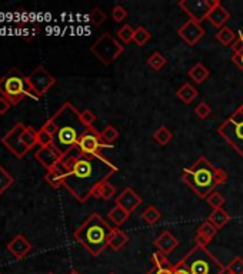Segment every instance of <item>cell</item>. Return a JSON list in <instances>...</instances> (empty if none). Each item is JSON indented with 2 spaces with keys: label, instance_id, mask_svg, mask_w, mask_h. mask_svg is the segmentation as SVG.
Wrapping results in <instances>:
<instances>
[{
  "label": "cell",
  "instance_id": "56",
  "mask_svg": "<svg viewBox=\"0 0 243 274\" xmlns=\"http://www.w3.org/2000/svg\"><path fill=\"white\" fill-rule=\"evenodd\" d=\"M0 274H1V273H0Z\"/></svg>",
  "mask_w": 243,
  "mask_h": 274
},
{
  "label": "cell",
  "instance_id": "8",
  "mask_svg": "<svg viewBox=\"0 0 243 274\" xmlns=\"http://www.w3.org/2000/svg\"><path fill=\"white\" fill-rule=\"evenodd\" d=\"M89 50L100 63H103L104 66H109L125 52V46L119 40H116L110 33H103L90 46Z\"/></svg>",
  "mask_w": 243,
  "mask_h": 274
},
{
  "label": "cell",
  "instance_id": "12",
  "mask_svg": "<svg viewBox=\"0 0 243 274\" xmlns=\"http://www.w3.org/2000/svg\"><path fill=\"white\" fill-rule=\"evenodd\" d=\"M216 0H180L179 7L190 17V20L202 23L208 19L210 9Z\"/></svg>",
  "mask_w": 243,
  "mask_h": 274
},
{
  "label": "cell",
  "instance_id": "21",
  "mask_svg": "<svg viewBox=\"0 0 243 274\" xmlns=\"http://www.w3.org/2000/svg\"><path fill=\"white\" fill-rule=\"evenodd\" d=\"M116 196V187L112 184V183L109 182V180H106V182L100 183L94 190H93L92 197L94 199H99V200H112L113 197Z\"/></svg>",
  "mask_w": 243,
  "mask_h": 274
},
{
  "label": "cell",
  "instance_id": "46",
  "mask_svg": "<svg viewBox=\"0 0 243 274\" xmlns=\"http://www.w3.org/2000/svg\"><path fill=\"white\" fill-rule=\"evenodd\" d=\"M42 129L43 130H46L49 135H52V136H55V133H56V125L53 123V120L52 119H47L46 122H45V125L42 126Z\"/></svg>",
  "mask_w": 243,
  "mask_h": 274
},
{
  "label": "cell",
  "instance_id": "27",
  "mask_svg": "<svg viewBox=\"0 0 243 274\" xmlns=\"http://www.w3.org/2000/svg\"><path fill=\"white\" fill-rule=\"evenodd\" d=\"M152 138H153L159 146H166V144H169V143L172 141V138H173V133H172L166 126H161L159 129H156V130H155V133H153Z\"/></svg>",
  "mask_w": 243,
  "mask_h": 274
},
{
  "label": "cell",
  "instance_id": "50",
  "mask_svg": "<svg viewBox=\"0 0 243 274\" xmlns=\"http://www.w3.org/2000/svg\"><path fill=\"white\" fill-rule=\"evenodd\" d=\"M173 274H192L185 266H182L180 263H176L173 266Z\"/></svg>",
  "mask_w": 243,
  "mask_h": 274
},
{
  "label": "cell",
  "instance_id": "32",
  "mask_svg": "<svg viewBox=\"0 0 243 274\" xmlns=\"http://www.w3.org/2000/svg\"><path fill=\"white\" fill-rule=\"evenodd\" d=\"M45 180L46 183L50 186V187H53V189H59V187H62L63 186V176L56 171L55 169H50V170H47V173L45 174Z\"/></svg>",
  "mask_w": 243,
  "mask_h": 274
},
{
  "label": "cell",
  "instance_id": "40",
  "mask_svg": "<svg viewBox=\"0 0 243 274\" xmlns=\"http://www.w3.org/2000/svg\"><path fill=\"white\" fill-rule=\"evenodd\" d=\"M195 114H196L199 119H202V120L208 119L209 116L212 114V107H210V104H209L208 102H200L196 107H195Z\"/></svg>",
  "mask_w": 243,
  "mask_h": 274
},
{
  "label": "cell",
  "instance_id": "9",
  "mask_svg": "<svg viewBox=\"0 0 243 274\" xmlns=\"http://www.w3.org/2000/svg\"><path fill=\"white\" fill-rule=\"evenodd\" d=\"M76 147L81 150V154H86V156H99L102 154L103 148H112L102 141L100 132H97L94 127L86 129V132L81 135V140L78 141Z\"/></svg>",
  "mask_w": 243,
  "mask_h": 274
},
{
  "label": "cell",
  "instance_id": "11",
  "mask_svg": "<svg viewBox=\"0 0 243 274\" xmlns=\"http://www.w3.org/2000/svg\"><path fill=\"white\" fill-rule=\"evenodd\" d=\"M24 129H26V126L23 123H17V125L13 126L4 136L1 137V144L19 159L24 157L26 153L29 151L23 144V140H22Z\"/></svg>",
  "mask_w": 243,
  "mask_h": 274
},
{
  "label": "cell",
  "instance_id": "36",
  "mask_svg": "<svg viewBox=\"0 0 243 274\" xmlns=\"http://www.w3.org/2000/svg\"><path fill=\"white\" fill-rule=\"evenodd\" d=\"M13 176L6 170L4 167L0 166V196L4 193L7 189H10L13 184Z\"/></svg>",
  "mask_w": 243,
  "mask_h": 274
},
{
  "label": "cell",
  "instance_id": "15",
  "mask_svg": "<svg viewBox=\"0 0 243 274\" xmlns=\"http://www.w3.org/2000/svg\"><path fill=\"white\" fill-rule=\"evenodd\" d=\"M35 157L43 167H46L47 170H50V169H53L59 161H60L62 154L59 153L58 148L52 144V146L37 148V151L35 153Z\"/></svg>",
  "mask_w": 243,
  "mask_h": 274
},
{
  "label": "cell",
  "instance_id": "35",
  "mask_svg": "<svg viewBox=\"0 0 243 274\" xmlns=\"http://www.w3.org/2000/svg\"><path fill=\"white\" fill-rule=\"evenodd\" d=\"M218 231H219V230L215 227L209 220H205V221L199 226V228H197V234L205 236V237L210 240V241H212V239L218 234Z\"/></svg>",
  "mask_w": 243,
  "mask_h": 274
},
{
  "label": "cell",
  "instance_id": "45",
  "mask_svg": "<svg viewBox=\"0 0 243 274\" xmlns=\"http://www.w3.org/2000/svg\"><path fill=\"white\" fill-rule=\"evenodd\" d=\"M146 274H173V266H170V267H153Z\"/></svg>",
  "mask_w": 243,
  "mask_h": 274
},
{
  "label": "cell",
  "instance_id": "39",
  "mask_svg": "<svg viewBox=\"0 0 243 274\" xmlns=\"http://www.w3.org/2000/svg\"><path fill=\"white\" fill-rule=\"evenodd\" d=\"M152 263H153V267H170L172 266L167 260L166 254H163L161 251H155L152 254Z\"/></svg>",
  "mask_w": 243,
  "mask_h": 274
},
{
  "label": "cell",
  "instance_id": "5",
  "mask_svg": "<svg viewBox=\"0 0 243 274\" xmlns=\"http://www.w3.org/2000/svg\"><path fill=\"white\" fill-rule=\"evenodd\" d=\"M0 94L1 97L7 99L12 103V106L19 104L24 97H30L35 100L39 99L33 89L30 87L27 76H24L16 68H12L3 77H0Z\"/></svg>",
  "mask_w": 243,
  "mask_h": 274
},
{
  "label": "cell",
  "instance_id": "1",
  "mask_svg": "<svg viewBox=\"0 0 243 274\" xmlns=\"http://www.w3.org/2000/svg\"><path fill=\"white\" fill-rule=\"evenodd\" d=\"M116 171L117 166L107 157H104L103 154L99 156L81 154L73 163L69 173L63 179V187L78 202L84 203L92 197L93 190L100 183L109 180Z\"/></svg>",
  "mask_w": 243,
  "mask_h": 274
},
{
  "label": "cell",
  "instance_id": "53",
  "mask_svg": "<svg viewBox=\"0 0 243 274\" xmlns=\"http://www.w3.org/2000/svg\"><path fill=\"white\" fill-rule=\"evenodd\" d=\"M225 274H231V273H228V272H226V273H225Z\"/></svg>",
  "mask_w": 243,
  "mask_h": 274
},
{
  "label": "cell",
  "instance_id": "6",
  "mask_svg": "<svg viewBox=\"0 0 243 274\" xmlns=\"http://www.w3.org/2000/svg\"><path fill=\"white\" fill-rule=\"evenodd\" d=\"M179 263L192 274L226 273V266H223L206 247L195 246Z\"/></svg>",
  "mask_w": 243,
  "mask_h": 274
},
{
  "label": "cell",
  "instance_id": "48",
  "mask_svg": "<svg viewBox=\"0 0 243 274\" xmlns=\"http://www.w3.org/2000/svg\"><path fill=\"white\" fill-rule=\"evenodd\" d=\"M195 243H196V246L199 247H208L209 243H210V240L206 239L205 236H202V234H197L195 236Z\"/></svg>",
  "mask_w": 243,
  "mask_h": 274
},
{
  "label": "cell",
  "instance_id": "49",
  "mask_svg": "<svg viewBox=\"0 0 243 274\" xmlns=\"http://www.w3.org/2000/svg\"><path fill=\"white\" fill-rule=\"evenodd\" d=\"M232 62L238 66V68L243 73V52L239 53V55H233L232 56Z\"/></svg>",
  "mask_w": 243,
  "mask_h": 274
},
{
  "label": "cell",
  "instance_id": "13",
  "mask_svg": "<svg viewBox=\"0 0 243 274\" xmlns=\"http://www.w3.org/2000/svg\"><path fill=\"white\" fill-rule=\"evenodd\" d=\"M177 34L187 46H196L205 36V29L200 23L189 19L177 29Z\"/></svg>",
  "mask_w": 243,
  "mask_h": 274
},
{
  "label": "cell",
  "instance_id": "18",
  "mask_svg": "<svg viewBox=\"0 0 243 274\" xmlns=\"http://www.w3.org/2000/svg\"><path fill=\"white\" fill-rule=\"evenodd\" d=\"M153 244H155V247L158 249V251H161V253L167 256V254H170V253L179 246V240L176 239L169 230H164V231H162V233L155 239Z\"/></svg>",
  "mask_w": 243,
  "mask_h": 274
},
{
  "label": "cell",
  "instance_id": "55",
  "mask_svg": "<svg viewBox=\"0 0 243 274\" xmlns=\"http://www.w3.org/2000/svg\"><path fill=\"white\" fill-rule=\"evenodd\" d=\"M47 274H53V273H47Z\"/></svg>",
  "mask_w": 243,
  "mask_h": 274
},
{
  "label": "cell",
  "instance_id": "25",
  "mask_svg": "<svg viewBox=\"0 0 243 274\" xmlns=\"http://www.w3.org/2000/svg\"><path fill=\"white\" fill-rule=\"evenodd\" d=\"M140 218H142L146 224L155 226V224H158L159 220L162 218V213L159 211V208H158L156 206H149L148 208L143 210V213L140 214Z\"/></svg>",
  "mask_w": 243,
  "mask_h": 274
},
{
  "label": "cell",
  "instance_id": "54",
  "mask_svg": "<svg viewBox=\"0 0 243 274\" xmlns=\"http://www.w3.org/2000/svg\"><path fill=\"white\" fill-rule=\"evenodd\" d=\"M109 274H115V273H109Z\"/></svg>",
  "mask_w": 243,
  "mask_h": 274
},
{
  "label": "cell",
  "instance_id": "28",
  "mask_svg": "<svg viewBox=\"0 0 243 274\" xmlns=\"http://www.w3.org/2000/svg\"><path fill=\"white\" fill-rule=\"evenodd\" d=\"M100 137H102V141H103L106 146L112 147V144L119 138V132H117V129H116L115 126L107 125L100 132Z\"/></svg>",
  "mask_w": 243,
  "mask_h": 274
},
{
  "label": "cell",
  "instance_id": "24",
  "mask_svg": "<svg viewBox=\"0 0 243 274\" xmlns=\"http://www.w3.org/2000/svg\"><path fill=\"white\" fill-rule=\"evenodd\" d=\"M130 217V213H128L126 210H123L120 206H115L109 213H107V218L109 221L115 226V227H120L126 220Z\"/></svg>",
  "mask_w": 243,
  "mask_h": 274
},
{
  "label": "cell",
  "instance_id": "10",
  "mask_svg": "<svg viewBox=\"0 0 243 274\" xmlns=\"http://www.w3.org/2000/svg\"><path fill=\"white\" fill-rule=\"evenodd\" d=\"M27 81H29L30 87L36 93V96L40 99L42 96H45L47 91L56 84V77L52 76L43 66H37L27 76Z\"/></svg>",
  "mask_w": 243,
  "mask_h": 274
},
{
  "label": "cell",
  "instance_id": "26",
  "mask_svg": "<svg viewBox=\"0 0 243 274\" xmlns=\"http://www.w3.org/2000/svg\"><path fill=\"white\" fill-rule=\"evenodd\" d=\"M236 36H238V34L235 33L231 27L225 26V27H222L220 30H218V33L215 34V39H216L222 46L228 47V46H232L233 43H235Z\"/></svg>",
  "mask_w": 243,
  "mask_h": 274
},
{
  "label": "cell",
  "instance_id": "22",
  "mask_svg": "<svg viewBox=\"0 0 243 274\" xmlns=\"http://www.w3.org/2000/svg\"><path fill=\"white\" fill-rule=\"evenodd\" d=\"M176 96H177L179 100H182L185 104H190L199 96V91L190 83H185V84L180 86L179 90L176 91Z\"/></svg>",
  "mask_w": 243,
  "mask_h": 274
},
{
  "label": "cell",
  "instance_id": "7",
  "mask_svg": "<svg viewBox=\"0 0 243 274\" xmlns=\"http://www.w3.org/2000/svg\"><path fill=\"white\" fill-rule=\"evenodd\" d=\"M219 135L238 154L243 157V116L236 110L218 127Z\"/></svg>",
  "mask_w": 243,
  "mask_h": 274
},
{
  "label": "cell",
  "instance_id": "37",
  "mask_svg": "<svg viewBox=\"0 0 243 274\" xmlns=\"http://www.w3.org/2000/svg\"><path fill=\"white\" fill-rule=\"evenodd\" d=\"M206 202H208V205L210 206L213 210H216V208H222V206L226 203V199H225L223 194H220L219 192H212V193L206 197Z\"/></svg>",
  "mask_w": 243,
  "mask_h": 274
},
{
  "label": "cell",
  "instance_id": "14",
  "mask_svg": "<svg viewBox=\"0 0 243 274\" xmlns=\"http://www.w3.org/2000/svg\"><path fill=\"white\" fill-rule=\"evenodd\" d=\"M143 203L142 197L136 193L132 187L123 189V192L116 197V206H120L123 210H126L128 213H133L140 205Z\"/></svg>",
  "mask_w": 243,
  "mask_h": 274
},
{
  "label": "cell",
  "instance_id": "17",
  "mask_svg": "<svg viewBox=\"0 0 243 274\" xmlns=\"http://www.w3.org/2000/svg\"><path fill=\"white\" fill-rule=\"evenodd\" d=\"M7 250L10 251L16 259H24L32 250V243L26 239L23 234H17L7 243Z\"/></svg>",
  "mask_w": 243,
  "mask_h": 274
},
{
  "label": "cell",
  "instance_id": "38",
  "mask_svg": "<svg viewBox=\"0 0 243 274\" xmlns=\"http://www.w3.org/2000/svg\"><path fill=\"white\" fill-rule=\"evenodd\" d=\"M226 272L231 274H243V259L236 256L235 259H232L231 263L226 266Z\"/></svg>",
  "mask_w": 243,
  "mask_h": 274
},
{
  "label": "cell",
  "instance_id": "20",
  "mask_svg": "<svg viewBox=\"0 0 243 274\" xmlns=\"http://www.w3.org/2000/svg\"><path fill=\"white\" fill-rule=\"evenodd\" d=\"M129 243V236L119 227H113V231L109 237V247L112 250L120 251Z\"/></svg>",
  "mask_w": 243,
  "mask_h": 274
},
{
  "label": "cell",
  "instance_id": "29",
  "mask_svg": "<svg viewBox=\"0 0 243 274\" xmlns=\"http://www.w3.org/2000/svg\"><path fill=\"white\" fill-rule=\"evenodd\" d=\"M22 140H23V144L27 150L33 148L37 144V130H35L33 127L26 126L23 135H22Z\"/></svg>",
  "mask_w": 243,
  "mask_h": 274
},
{
  "label": "cell",
  "instance_id": "42",
  "mask_svg": "<svg viewBox=\"0 0 243 274\" xmlns=\"http://www.w3.org/2000/svg\"><path fill=\"white\" fill-rule=\"evenodd\" d=\"M128 14L129 11L122 4H116V6H113V9H112V19L116 23L123 22L128 17Z\"/></svg>",
  "mask_w": 243,
  "mask_h": 274
},
{
  "label": "cell",
  "instance_id": "31",
  "mask_svg": "<svg viewBox=\"0 0 243 274\" xmlns=\"http://www.w3.org/2000/svg\"><path fill=\"white\" fill-rule=\"evenodd\" d=\"M152 39V34L151 32L146 29V27H143V26H139V27H136L135 29V36H133V42L136 43V45L142 47V46H145L149 40Z\"/></svg>",
  "mask_w": 243,
  "mask_h": 274
},
{
  "label": "cell",
  "instance_id": "44",
  "mask_svg": "<svg viewBox=\"0 0 243 274\" xmlns=\"http://www.w3.org/2000/svg\"><path fill=\"white\" fill-rule=\"evenodd\" d=\"M236 34H238V36H236V40H235V43L231 46L233 55H239V53H242L243 52V33L242 32H238Z\"/></svg>",
  "mask_w": 243,
  "mask_h": 274
},
{
  "label": "cell",
  "instance_id": "30",
  "mask_svg": "<svg viewBox=\"0 0 243 274\" xmlns=\"http://www.w3.org/2000/svg\"><path fill=\"white\" fill-rule=\"evenodd\" d=\"M166 63H167V60H166V57L163 56L161 52H155V53H152L151 56L148 57V65H149L151 68H153L155 71L162 70V68L166 66Z\"/></svg>",
  "mask_w": 243,
  "mask_h": 274
},
{
  "label": "cell",
  "instance_id": "43",
  "mask_svg": "<svg viewBox=\"0 0 243 274\" xmlns=\"http://www.w3.org/2000/svg\"><path fill=\"white\" fill-rule=\"evenodd\" d=\"M81 120L86 127H93V125L97 122V116L93 113L92 110L86 109V110L81 112Z\"/></svg>",
  "mask_w": 243,
  "mask_h": 274
},
{
  "label": "cell",
  "instance_id": "2",
  "mask_svg": "<svg viewBox=\"0 0 243 274\" xmlns=\"http://www.w3.org/2000/svg\"><path fill=\"white\" fill-rule=\"evenodd\" d=\"M50 119L56 125L53 146L63 156L78 146V141L87 127L81 123V112L70 102L63 103Z\"/></svg>",
  "mask_w": 243,
  "mask_h": 274
},
{
  "label": "cell",
  "instance_id": "34",
  "mask_svg": "<svg viewBox=\"0 0 243 274\" xmlns=\"http://www.w3.org/2000/svg\"><path fill=\"white\" fill-rule=\"evenodd\" d=\"M106 19H107L106 13L100 7H97V6L93 7L92 10L89 11V20H90V23L94 27H100L106 22Z\"/></svg>",
  "mask_w": 243,
  "mask_h": 274
},
{
  "label": "cell",
  "instance_id": "19",
  "mask_svg": "<svg viewBox=\"0 0 243 274\" xmlns=\"http://www.w3.org/2000/svg\"><path fill=\"white\" fill-rule=\"evenodd\" d=\"M187 76L190 77V80H193L196 84H203L205 80H208V77L210 76V70L202 62H197L195 66H192V68H189Z\"/></svg>",
  "mask_w": 243,
  "mask_h": 274
},
{
  "label": "cell",
  "instance_id": "47",
  "mask_svg": "<svg viewBox=\"0 0 243 274\" xmlns=\"http://www.w3.org/2000/svg\"><path fill=\"white\" fill-rule=\"evenodd\" d=\"M10 107H12V103L9 102L7 99H4V97H0V116L7 113Z\"/></svg>",
  "mask_w": 243,
  "mask_h": 274
},
{
  "label": "cell",
  "instance_id": "16",
  "mask_svg": "<svg viewBox=\"0 0 243 274\" xmlns=\"http://www.w3.org/2000/svg\"><path fill=\"white\" fill-rule=\"evenodd\" d=\"M231 19V11H228V9L223 7V4L220 3V0H216L213 7L210 9L208 14V20L213 27H216L218 30H220L222 27L226 26L228 20Z\"/></svg>",
  "mask_w": 243,
  "mask_h": 274
},
{
  "label": "cell",
  "instance_id": "33",
  "mask_svg": "<svg viewBox=\"0 0 243 274\" xmlns=\"http://www.w3.org/2000/svg\"><path fill=\"white\" fill-rule=\"evenodd\" d=\"M133 36H135V29L130 24H123L119 30H117V39L123 43L129 45L130 42H133Z\"/></svg>",
  "mask_w": 243,
  "mask_h": 274
},
{
  "label": "cell",
  "instance_id": "51",
  "mask_svg": "<svg viewBox=\"0 0 243 274\" xmlns=\"http://www.w3.org/2000/svg\"><path fill=\"white\" fill-rule=\"evenodd\" d=\"M236 112H238V113H239V114H242V116H243V103H242V104H241V106H239V107H238V109H236Z\"/></svg>",
  "mask_w": 243,
  "mask_h": 274
},
{
  "label": "cell",
  "instance_id": "4",
  "mask_svg": "<svg viewBox=\"0 0 243 274\" xmlns=\"http://www.w3.org/2000/svg\"><path fill=\"white\" fill-rule=\"evenodd\" d=\"M113 227L99 213H92L86 221L75 230L73 237L81 244L93 257L100 256L109 247V237Z\"/></svg>",
  "mask_w": 243,
  "mask_h": 274
},
{
  "label": "cell",
  "instance_id": "41",
  "mask_svg": "<svg viewBox=\"0 0 243 274\" xmlns=\"http://www.w3.org/2000/svg\"><path fill=\"white\" fill-rule=\"evenodd\" d=\"M37 144H39L40 147L52 146V144H53V136L49 135L46 130H43V129L37 130Z\"/></svg>",
  "mask_w": 243,
  "mask_h": 274
},
{
  "label": "cell",
  "instance_id": "3",
  "mask_svg": "<svg viewBox=\"0 0 243 274\" xmlns=\"http://www.w3.org/2000/svg\"><path fill=\"white\" fill-rule=\"evenodd\" d=\"M180 177L182 182L190 187L200 199H206L212 192H215L218 186L225 184L229 179L226 171L215 167L205 156H199L190 167L182 171Z\"/></svg>",
  "mask_w": 243,
  "mask_h": 274
},
{
  "label": "cell",
  "instance_id": "52",
  "mask_svg": "<svg viewBox=\"0 0 243 274\" xmlns=\"http://www.w3.org/2000/svg\"><path fill=\"white\" fill-rule=\"evenodd\" d=\"M68 274H81V273H79L78 270H72V272H70V273H68Z\"/></svg>",
  "mask_w": 243,
  "mask_h": 274
},
{
  "label": "cell",
  "instance_id": "23",
  "mask_svg": "<svg viewBox=\"0 0 243 274\" xmlns=\"http://www.w3.org/2000/svg\"><path fill=\"white\" fill-rule=\"evenodd\" d=\"M208 220L218 230H220V228H223L231 221V216L223 208H216V210H212V213L209 214Z\"/></svg>",
  "mask_w": 243,
  "mask_h": 274
}]
</instances>
